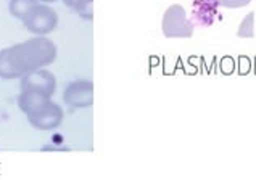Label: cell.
<instances>
[{"instance_id": "6da1fadb", "label": "cell", "mask_w": 256, "mask_h": 193, "mask_svg": "<svg viewBox=\"0 0 256 193\" xmlns=\"http://www.w3.org/2000/svg\"><path fill=\"white\" fill-rule=\"evenodd\" d=\"M56 46L46 36H34L0 50V79H21L28 72L46 68L56 60Z\"/></svg>"}, {"instance_id": "7a4b0ae2", "label": "cell", "mask_w": 256, "mask_h": 193, "mask_svg": "<svg viewBox=\"0 0 256 193\" xmlns=\"http://www.w3.org/2000/svg\"><path fill=\"white\" fill-rule=\"evenodd\" d=\"M163 34L168 39H188L194 34V24L187 18L182 5H171L163 14Z\"/></svg>"}, {"instance_id": "3957f363", "label": "cell", "mask_w": 256, "mask_h": 193, "mask_svg": "<svg viewBox=\"0 0 256 193\" xmlns=\"http://www.w3.org/2000/svg\"><path fill=\"white\" fill-rule=\"evenodd\" d=\"M24 28L34 36H47L58 26V14L46 4H38L31 14L23 21Z\"/></svg>"}, {"instance_id": "277c9868", "label": "cell", "mask_w": 256, "mask_h": 193, "mask_svg": "<svg viewBox=\"0 0 256 193\" xmlns=\"http://www.w3.org/2000/svg\"><path fill=\"white\" fill-rule=\"evenodd\" d=\"M63 118H64V113L62 106L50 100L40 110L36 111V113L28 114V121L38 130H54L62 126Z\"/></svg>"}, {"instance_id": "5b68a950", "label": "cell", "mask_w": 256, "mask_h": 193, "mask_svg": "<svg viewBox=\"0 0 256 193\" xmlns=\"http://www.w3.org/2000/svg\"><path fill=\"white\" fill-rule=\"evenodd\" d=\"M63 102L72 110L89 108L94 105V84L90 80H74L66 86L63 92Z\"/></svg>"}, {"instance_id": "8992f818", "label": "cell", "mask_w": 256, "mask_h": 193, "mask_svg": "<svg viewBox=\"0 0 256 193\" xmlns=\"http://www.w3.org/2000/svg\"><path fill=\"white\" fill-rule=\"evenodd\" d=\"M21 90H38L48 96H54L56 90V79L46 68L36 70L21 78Z\"/></svg>"}, {"instance_id": "52a82bcc", "label": "cell", "mask_w": 256, "mask_h": 193, "mask_svg": "<svg viewBox=\"0 0 256 193\" xmlns=\"http://www.w3.org/2000/svg\"><path fill=\"white\" fill-rule=\"evenodd\" d=\"M219 0H194L192 18L198 26H211L219 13Z\"/></svg>"}, {"instance_id": "ba28073f", "label": "cell", "mask_w": 256, "mask_h": 193, "mask_svg": "<svg viewBox=\"0 0 256 193\" xmlns=\"http://www.w3.org/2000/svg\"><path fill=\"white\" fill-rule=\"evenodd\" d=\"M50 98H52V96L38 92V90H21L18 96V108L28 116L40 110L47 102H50Z\"/></svg>"}, {"instance_id": "9c48e42d", "label": "cell", "mask_w": 256, "mask_h": 193, "mask_svg": "<svg viewBox=\"0 0 256 193\" xmlns=\"http://www.w3.org/2000/svg\"><path fill=\"white\" fill-rule=\"evenodd\" d=\"M38 0H10L8 12L12 16L24 21L31 14V12L38 6Z\"/></svg>"}, {"instance_id": "30bf717a", "label": "cell", "mask_w": 256, "mask_h": 193, "mask_svg": "<svg viewBox=\"0 0 256 193\" xmlns=\"http://www.w3.org/2000/svg\"><path fill=\"white\" fill-rule=\"evenodd\" d=\"M63 4L68 8L78 12L82 18L90 20L92 18V4L94 0H63Z\"/></svg>"}, {"instance_id": "8fae6325", "label": "cell", "mask_w": 256, "mask_h": 193, "mask_svg": "<svg viewBox=\"0 0 256 193\" xmlns=\"http://www.w3.org/2000/svg\"><path fill=\"white\" fill-rule=\"evenodd\" d=\"M237 36L238 37H246V39H250V37L254 36V13L253 12L248 13L246 16L244 18L242 23H240Z\"/></svg>"}, {"instance_id": "7c38bea8", "label": "cell", "mask_w": 256, "mask_h": 193, "mask_svg": "<svg viewBox=\"0 0 256 193\" xmlns=\"http://www.w3.org/2000/svg\"><path fill=\"white\" fill-rule=\"evenodd\" d=\"M252 0H219L224 8H242V6L248 5Z\"/></svg>"}, {"instance_id": "4fadbf2b", "label": "cell", "mask_w": 256, "mask_h": 193, "mask_svg": "<svg viewBox=\"0 0 256 193\" xmlns=\"http://www.w3.org/2000/svg\"><path fill=\"white\" fill-rule=\"evenodd\" d=\"M38 2H40V4H54V2H56V0H38Z\"/></svg>"}]
</instances>
